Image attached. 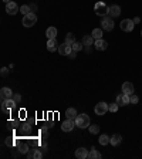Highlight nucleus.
Wrapping results in <instances>:
<instances>
[{
	"mask_svg": "<svg viewBox=\"0 0 142 159\" xmlns=\"http://www.w3.org/2000/svg\"><path fill=\"white\" fill-rule=\"evenodd\" d=\"M89 117L87 114H80L77 115V118H75V125H77L78 128H81V129H84V128H88L89 127Z\"/></svg>",
	"mask_w": 142,
	"mask_h": 159,
	"instance_id": "f257e3e1",
	"label": "nucleus"
},
{
	"mask_svg": "<svg viewBox=\"0 0 142 159\" xmlns=\"http://www.w3.org/2000/svg\"><path fill=\"white\" fill-rule=\"evenodd\" d=\"M94 10H95V13H97L98 16H107V14H110V6L105 4L104 2H98V3H95Z\"/></svg>",
	"mask_w": 142,
	"mask_h": 159,
	"instance_id": "f03ea898",
	"label": "nucleus"
},
{
	"mask_svg": "<svg viewBox=\"0 0 142 159\" xmlns=\"http://www.w3.org/2000/svg\"><path fill=\"white\" fill-rule=\"evenodd\" d=\"M16 104L17 102L14 101L13 98H10V99H4V101H2V111H3L4 114H10V111L16 108Z\"/></svg>",
	"mask_w": 142,
	"mask_h": 159,
	"instance_id": "7ed1b4c3",
	"label": "nucleus"
},
{
	"mask_svg": "<svg viewBox=\"0 0 142 159\" xmlns=\"http://www.w3.org/2000/svg\"><path fill=\"white\" fill-rule=\"evenodd\" d=\"M114 20L111 16H104V19H102L101 21V27L102 30H105V31H112L114 30Z\"/></svg>",
	"mask_w": 142,
	"mask_h": 159,
	"instance_id": "20e7f679",
	"label": "nucleus"
},
{
	"mask_svg": "<svg viewBox=\"0 0 142 159\" xmlns=\"http://www.w3.org/2000/svg\"><path fill=\"white\" fill-rule=\"evenodd\" d=\"M36 21H37V16L34 14V13H28V14H26L24 17H23V26L24 27H31V26L36 24Z\"/></svg>",
	"mask_w": 142,
	"mask_h": 159,
	"instance_id": "39448f33",
	"label": "nucleus"
},
{
	"mask_svg": "<svg viewBox=\"0 0 142 159\" xmlns=\"http://www.w3.org/2000/svg\"><path fill=\"white\" fill-rule=\"evenodd\" d=\"M94 111H95V114L97 115H105L107 111H110V105L107 104V102H98L97 105H95V108H94Z\"/></svg>",
	"mask_w": 142,
	"mask_h": 159,
	"instance_id": "423d86ee",
	"label": "nucleus"
},
{
	"mask_svg": "<svg viewBox=\"0 0 142 159\" xmlns=\"http://www.w3.org/2000/svg\"><path fill=\"white\" fill-rule=\"evenodd\" d=\"M121 30L122 31H126V33H131L132 30H134L135 27V23L134 20H131V19H125V20H122L121 21Z\"/></svg>",
	"mask_w": 142,
	"mask_h": 159,
	"instance_id": "0eeeda50",
	"label": "nucleus"
},
{
	"mask_svg": "<svg viewBox=\"0 0 142 159\" xmlns=\"http://www.w3.org/2000/svg\"><path fill=\"white\" fill-rule=\"evenodd\" d=\"M73 51V47H71V44H68V43H63V44L58 45V53L61 54V56H70V53Z\"/></svg>",
	"mask_w": 142,
	"mask_h": 159,
	"instance_id": "6e6552de",
	"label": "nucleus"
},
{
	"mask_svg": "<svg viewBox=\"0 0 142 159\" xmlns=\"http://www.w3.org/2000/svg\"><path fill=\"white\" fill-rule=\"evenodd\" d=\"M74 127H75V119H65L63 125H61V129L64 131V132H70V131H73Z\"/></svg>",
	"mask_w": 142,
	"mask_h": 159,
	"instance_id": "1a4fd4ad",
	"label": "nucleus"
},
{
	"mask_svg": "<svg viewBox=\"0 0 142 159\" xmlns=\"http://www.w3.org/2000/svg\"><path fill=\"white\" fill-rule=\"evenodd\" d=\"M6 12H7L10 16H14V14L19 12V6H17L16 2H9V3H6Z\"/></svg>",
	"mask_w": 142,
	"mask_h": 159,
	"instance_id": "9d476101",
	"label": "nucleus"
},
{
	"mask_svg": "<svg viewBox=\"0 0 142 159\" xmlns=\"http://www.w3.org/2000/svg\"><path fill=\"white\" fill-rule=\"evenodd\" d=\"M0 95H2V101H4V99H10V98H13V91L9 88V87H3L2 88V91H0Z\"/></svg>",
	"mask_w": 142,
	"mask_h": 159,
	"instance_id": "9b49d317",
	"label": "nucleus"
},
{
	"mask_svg": "<svg viewBox=\"0 0 142 159\" xmlns=\"http://www.w3.org/2000/svg\"><path fill=\"white\" fill-rule=\"evenodd\" d=\"M122 92L126 95H131V94H134V84L129 81H126L122 84Z\"/></svg>",
	"mask_w": 142,
	"mask_h": 159,
	"instance_id": "f8f14e48",
	"label": "nucleus"
},
{
	"mask_svg": "<svg viewBox=\"0 0 142 159\" xmlns=\"http://www.w3.org/2000/svg\"><path fill=\"white\" fill-rule=\"evenodd\" d=\"M47 50L50 53H54V51H58V43H57V38H50L47 41Z\"/></svg>",
	"mask_w": 142,
	"mask_h": 159,
	"instance_id": "ddd939ff",
	"label": "nucleus"
},
{
	"mask_svg": "<svg viewBox=\"0 0 142 159\" xmlns=\"http://www.w3.org/2000/svg\"><path fill=\"white\" fill-rule=\"evenodd\" d=\"M94 45H95V50H98V51H105L107 47H108V43L105 40L100 38V40H95Z\"/></svg>",
	"mask_w": 142,
	"mask_h": 159,
	"instance_id": "4468645a",
	"label": "nucleus"
},
{
	"mask_svg": "<svg viewBox=\"0 0 142 159\" xmlns=\"http://www.w3.org/2000/svg\"><path fill=\"white\" fill-rule=\"evenodd\" d=\"M117 104L118 105H126V104H129V95H126V94H119L117 97Z\"/></svg>",
	"mask_w": 142,
	"mask_h": 159,
	"instance_id": "2eb2a0df",
	"label": "nucleus"
},
{
	"mask_svg": "<svg viewBox=\"0 0 142 159\" xmlns=\"http://www.w3.org/2000/svg\"><path fill=\"white\" fill-rule=\"evenodd\" d=\"M75 156H77V159H87L88 158L87 148H78L77 151H75Z\"/></svg>",
	"mask_w": 142,
	"mask_h": 159,
	"instance_id": "dca6fc26",
	"label": "nucleus"
},
{
	"mask_svg": "<svg viewBox=\"0 0 142 159\" xmlns=\"http://www.w3.org/2000/svg\"><path fill=\"white\" fill-rule=\"evenodd\" d=\"M121 14V7L118 4H112L110 7V16L111 17H118Z\"/></svg>",
	"mask_w": 142,
	"mask_h": 159,
	"instance_id": "f3484780",
	"label": "nucleus"
},
{
	"mask_svg": "<svg viewBox=\"0 0 142 159\" xmlns=\"http://www.w3.org/2000/svg\"><path fill=\"white\" fill-rule=\"evenodd\" d=\"M121 142H122V136L119 134H115V135H112V136H111L110 143L112 145V146H118Z\"/></svg>",
	"mask_w": 142,
	"mask_h": 159,
	"instance_id": "a211bd4d",
	"label": "nucleus"
},
{
	"mask_svg": "<svg viewBox=\"0 0 142 159\" xmlns=\"http://www.w3.org/2000/svg\"><path fill=\"white\" fill-rule=\"evenodd\" d=\"M94 43H95V38H94L93 36H88V34H87V36L82 37V44L87 45V47H89V45H93Z\"/></svg>",
	"mask_w": 142,
	"mask_h": 159,
	"instance_id": "6ab92c4d",
	"label": "nucleus"
},
{
	"mask_svg": "<svg viewBox=\"0 0 142 159\" xmlns=\"http://www.w3.org/2000/svg\"><path fill=\"white\" fill-rule=\"evenodd\" d=\"M65 117L68 119H75L77 118V110L75 108H68V110L65 111Z\"/></svg>",
	"mask_w": 142,
	"mask_h": 159,
	"instance_id": "aec40b11",
	"label": "nucleus"
},
{
	"mask_svg": "<svg viewBox=\"0 0 142 159\" xmlns=\"http://www.w3.org/2000/svg\"><path fill=\"white\" fill-rule=\"evenodd\" d=\"M46 36H47V38H56L57 37V29L56 27H49L47 29V31H46Z\"/></svg>",
	"mask_w": 142,
	"mask_h": 159,
	"instance_id": "412c9836",
	"label": "nucleus"
},
{
	"mask_svg": "<svg viewBox=\"0 0 142 159\" xmlns=\"http://www.w3.org/2000/svg\"><path fill=\"white\" fill-rule=\"evenodd\" d=\"M110 141H111V138L108 136V135H105V134H102V135H100V138H98V142L101 143V145H108L110 143Z\"/></svg>",
	"mask_w": 142,
	"mask_h": 159,
	"instance_id": "4be33fe9",
	"label": "nucleus"
},
{
	"mask_svg": "<svg viewBox=\"0 0 142 159\" xmlns=\"http://www.w3.org/2000/svg\"><path fill=\"white\" fill-rule=\"evenodd\" d=\"M88 159H101V154L95 149H91L88 152Z\"/></svg>",
	"mask_w": 142,
	"mask_h": 159,
	"instance_id": "5701e85b",
	"label": "nucleus"
},
{
	"mask_svg": "<svg viewBox=\"0 0 142 159\" xmlns=\"http://www.w3.org/2000/svg\"><path fill=\"white\" fill-rule=\"evenodd\" d=\"M65 43H68V44H74L75 43V37H74L73 33H67L65 34Z\"/></svg>",
	"mask_w": 142,
	"mask_h": 159,
	"instance_id": "b1692460",
	"label": "nucleus"
},
{
	"mask_svg": "<svg viewBox=\"0 0 142 159\" xmlns=\"http://www.w3.org/2000/svg\"><path fill=\"white\" fill-rule=\"evenodd\" d=\"M91 36H93L95 40H100V38H102V30L101 29H94Z\"/></svg>",
	"mask_w": 142,
	"mask_h": 159,
	"instance_id": "393cba45",
	"label": "nucleus"
},
{
	"mask_svg": "<svg viewBox=\"0 0 142 159\" xmlns=\"http://www.w3.org/2000/svg\"><path fill=\"white\" fill-rule=\"evenodd\" d=\"M71 47H73V51H81L82 50V47H84V44H82V41L81 43H78V41H75L74 44H71Z\"/></svg>",
	"mask_w": 142,
	"mask_h": 159,
	"instance_id": "a878e982",
	"label": "nucleus"
},
{
	"mask_svg": "<svg viewBox=\"0 0 142 159\" xmlns=\"http://www.w3.org/2000/svg\"><path fill=\"white\" fill-rule=\"evenodd\" d=\"M21 132L24 135H28L31 132V124H24L23 127H21Z\"/></svg>",
	"mask_w": 142,
	"mask_h": 159,
	"instance_id": "bb28decb",
	"label": "nucleus"
},
{
	"mask_svg": "<svg viewBox=\"0 0 142 159\" xmlns=\"http://www.w3.org/2000/svg\"><path fill=\"white\" fill-rule=\"evenodd\" d=\"M20 13L23 14V16H26V14H28V13H31V9H30V6L24 4V6H21L20 7Z\"/></svg>",
	"mask_w": 142,
	"mask_h": 159,
	"instance_id": "cd10ccee",
	"label": "nucleus"
},
{
	"mask_svg": "<svg viewBox=\"0 0 142 159\" xmlns=\"http://www.w3.org/2000/svg\"><path fill=\"white\" fill-rule=\"evenodd\" d=\"M88 131L91 132V134H94V135L98 134V132H100V125H89Z\"/></svg>",
	"mask_w": 142,
	"mask_h": 159,
	"instance_id": "c85d7f7f",
	"label": "nucleus"
},
{
	"mask_svg": "<svg viewBox=\"0 0 142 159\" xmlns=\"http://www.w3.org/2000/svg\"><path fill=\"white\" fill-rule=\"evenodd\" d=\"M43 158V154H41L40 149H33V159H41Z\"/></svg>",
	"mask_w": 142,
	"mask_h": 159,
	"instance_id": "c756f323",
	"label": "nucleus"
},
{
	"mask_svg": "<svg viewBox=\"0 0 142 159\" xmlns=\"http://www.w3.org/2000/svg\"><path fill=\"white\" fill-rule=\"evenodd\" d=\"M139 102V97L135 94H131L129 95V104H138Z\"/></svg>",
	"mask_w": 142,
	"mask_h": 159,
	"instance_id": "7c9ffc66",
	"label": "nucleus"
},
{
	"mask_svg": "<svg viewBox=\"0 0 142 159\" xmlns=\"http://www.w3.org/2000/svg\"><path fill=\"white\" fill-rule=\"evenodd\" d=\"M19 152H20V154H27V152H28L27 145H26V143H21V145H19Z\"/></svg>",
	"mask_w": 142,
	"mask_h": 159,
	"instance_id": "2f4dec72",
	"label": "nucleus"
},
{
	"mask_svg": "<svg viewBox=\"0 0 142 159\" xmlns=\"http://www.w3.org/2000/svg\"><path fill=\"white\" fill-rule=\"evenodd\" d=\"M47 128H49V127H43V129L40 131L41 139H46V138H47Z\"/></svg>",
	"mask_w": 142,
	"mask_h": 159,
	"instance_id": "473e14b6",
	"label": "nucleus"
},
{
	"mask_svg": "<svg viewBox=\"0 0 142 159\" xmlns=\"http://www.w3.org/2000/svg\"><path fill=\"white\" fill-rule=\"evenodd\" d=\"M118 108H119V105H118L117 102H114V104H111V105H110V111H111V112H117Z\"/></svg>",
	"mask_w": 142,
	"mask_h": 159,
	"instance_id": "72a5a7b5",
	"label": "nucleus"
},
{
	"mask_svg": "<svg viewBox=\"0 0 142 159\" xmlns=\"http://www.w3.org/2000/svg\"><path fill=\"white\" fill-rule=\"evenodd\" d=\"M13 99H14L16 102H20L21 101V95L20 94H14L13 95Z\"/></svg>",
	"mask_w": 142,
	"mask_h": 159,
	"instance_id": "f704fd0d",
	"label": "nucleus"
},
{
	"mask_svg": "<svg viewBox=\"0 0 142 159\" xmlns=\"http://www.w3.org/2000/svg\"><path fill=\"white\" fill-rule=\"evenodd\" d=\"M7 74H9L7 68H6V67H3V68H2V77H6Z\"/></svg>",
	"mask_w": 142,
	"mask_h": 159,
	"instance_id": "c9c22d12",
	"label": "nucleus"
},
{
	"mask_svg": "<svg viewBox=\"0 0 142 159\" xmlns=\"http://www.w3.org/2000/svg\"><path fill=\"white\" fill-rule=\"evenodd\" d=\"M6 143H7V145H9V146H12V145H14V142H13V141H12V139H6Z\"/></svg>",
	"mask_w": 142,
	"mask_h": 159,
	"instance_id": "e433bc0d",
	"label": "nucleus"
},
{
	"mask_svg": "<svg viewBox=\"0 0 142 159\" xmlns=\"http://www.w3.org/2000/svg\"><path fill=\"white\" fill-rule=\"evenodd\" d=\"M75 54H77V51H71L68 57H70V58H75Z\"/></svg>",
	"mask_w": 142,
	"mask_h": 159,
	"instance_id": "4c0bfd02",
	"label": "nucleus"
},
{
	"mask_svg": "<svg viewBox=\"0 0 142 159\" xmlns=\"http://www.w3.org/2000/svg\"><path fill=\"white\" fill-rule=\"evenodd\" d=\"M139 21H141V19H139V17H135V19H134V23H135V24H138Z\"/></svg>",
	"mask_w": 142,
	"mask_h": 159,
	"instance_id": "58836bf2",
	"label": "nucleus"
},
{
	"mask_svg": "<svg viewBox=\"0 0 142 159\" xmlns=\"http://www.w3.org/2000/svg\"><path fill=\"white\" fill-rule=\"evenodd\" d=\"M30 9H31V10H37V6H36V4H31V6H30Z\"/></svg>",
	"mask_w": 142,
	"mask_h": 159,
	"instance_id": "ea45409f",
	"label": "nucleus"
},
{
	"mask_svg": "<svg viewBox=\"0 0 142 159\" xmlns=\"http://www.w3.org/2000/svg\"><path fill=\"white\" fill-rule=\"evenodd\" d=\"M4 3H9V2H12V0H3Z\"/></svg>",
	"mask_w": 142,
	"mask_h": 159,
	"instance_id": "a19ab883",
	"label": "nucleus"
},
{
	"mask_svg": "<svg viewBox=\"0 0 142 159\" xmlns=\"http://www.w3.org/2000/svg\"><path fill=\"white\" fill-rule=\"evenodd\" d=\"M141 36H142V30H141Z\"/></svg>",
	"mask_w": 142,
	"mask_h": 159,
	"instance_id": "79ce46f5",
	"label": "nucleus"
}]
</instances>
